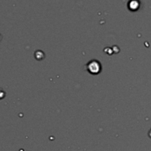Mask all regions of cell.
Listing matches in <instances>:
<instances>
[{"label": "cell", "mask_w": 151, "mask_h": 151, "mask_svg": "<svg viewBox=\"0 0 151 151\" xmlns=\"http://www.w3.org/2000/svg\"><path fill=\"white\" fill-rule=\"evenodd\" d=\"M101 63L98 60H93L87 63V71L91 75H97L101 72Z\"/></svg>", "instance_id": "cell-1"}, {"label": "cell", "mask_w": 151, "mask_h": 151, "mask_svg": "<svg viewBox=\"0 0 151 151\" xmlns=\"http://www.w3.org/2000/svg\"><path fill=\"white\" fill-rule=\"evenodd\" d=\"M140 4L141 3L139 0H130L128 3V7L131 11H137L139 9Z\"/></svg>", "instance_id": "cell-2"}, {"label": "cell", "mask_w": 151, "mask_h": 151, "mask_svg": "<svg viewBox=\"0 0 151 151\" xmlns=\"http://www.w3.org/2000/svg\"><path fill=\"white\" fill-rule=\"evenodd\" d=\"M148 136H149V137H150V138H151V128H150V131H149V132H148Z\"/></svg>", "instance_id": "cell-3"}, {"label": "cell", "mask_w": 151, "mask_h": 151, "mask_svg": "<svg viewBox=\"0 0 151 151\" xmlns=\"http://www.w3.org/2000/svg\"><path fill=\"white\" fill-rule=\"evenodd\" d=\"M1 39H2V35H1V33H0V41H1Z\"/></svg>", "instance_id": "cell-4"}]
</instances>
